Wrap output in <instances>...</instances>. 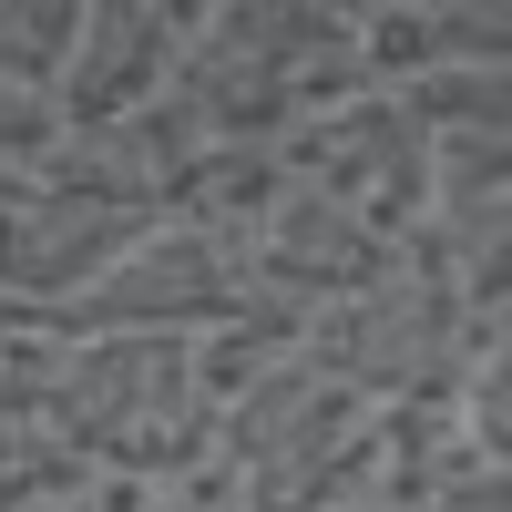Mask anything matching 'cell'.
<instances>
[{
    "mask_svg": "<svg viewBox=\"0 0 512 512\" xmlns=\"http://www.w3.org/2000/svg\"><path fill=\"white\" fill-rule=\"evenodd\" d=\"M369 93L359 72V0H205L164 113L195 134V154H277L308 113Z\"/></svg>",
    "mask_w": 512,
    "mask_h": 512,
    "instance_id": "cell-1",
    "label": "cell"
},
{
    "mask_svg": "<svg viewBox=\"0 0 512 512\" xmlns=\"http://www.w3.org/2000/svg\"><path fill=\"white\" fill-rule=\"evenodd\" d=\"M52 431L93 482H185L205 472L216 400L195 390V338H62Z\"/></svg>",
    "mask_w": 512,
    "mask_h": 512,
    "instance_id": "cell-2",
    "label": "cell"
},
{
    "mask_svg": "<svg viewBox=\"0 0 512 512\" xmlns=\"http://www.w3.org/2000/svg\"><path fill=\"white\" fill-rule=\"evenodd\" d=\"M205 472L246 512H318V502L369 482V410L338 390L308 349H277L267 369H246L216 400Z\"/></svg>",
    "mask_w": 512,
    "mask_h": 512,
    "instance_id": "cell-3",
    "label": "cell"
},
{
    "mask_svg": "<svg viewBox=\"0 0 512 512\" xmlns=\"http://www.w3.org/2000/svg\"><path fill=\"white\" fill-rule=\"evenodd\" d=\"M502 338H512V318H472L461 287H441L431 267L400 256L390 277H369V287L338 297V308H318L297 349H308L359 410H400V400H451L461 369L482 349H502Z\"/></svg>",
    "mask_w": 512,
    "mask_h": 512,
    "instance_id": "cell-4",
    "label": "cell"
},
{
    "mask_svg": "<svg viewBox=\"0 0 512 512\" xmlns=\"http://www.w3.org/2000/svg\"><path fill=\"white\" fill-rule=\"evenodd\" d=\"M236 287H246V256H236L226 226L154 216L72 308H52L41 328L52 338H205V328L236 318Z\"/></svg>",
    "mask_w": 512,
    "mask_h": 512,
    "instance_id": "cell-5",
    "label": "cell"
},
{
    "mask_svg": "<svg viewBox=\"0 0 512 512\" xmlns=\"http://www.w3.org/2000/svg\"><path fill=\"white\" fill-rule=\"evenodd\" d=\"M277 164H287L297 185H318V195H338V205H359L379 236H410L420 195H431V134L410 123L400 93H349V103L308 113V123L277 144Z\"/></svg>",
    "mask_w": 512,
    "mask_h": 512,
    "instance_id": "cell-6",
    "label": "cell"
},
{
    "mask_svg": "<svg viewBox=\"0 0 512 512\" xmlns=\"http://www.w3.org/2000/svg\"><path fill=\"white\" fill-rule=\"evenodd\" d=\"M154 216H123V205H82V195H52V185H21L0 205V297L21 318H52L93 287L123 246H134Z\"/></svg>",
    "mask_w": 512,
    "mask_h": 512,
    "instance_id": "cell-7",
    "label": "cell"
},
{
    "mask_svg": "<svg viewBox=\"0 0 512 512\" xmlns=\"http://www.w3.org/2000/svg\"><path fill=\"white\" fill-rule=\"evenodd\" d=\"M195 11L185 0H82V31H72V62L52 82L62 123H123L164 93V72H175Z\"/></svg>",
    "mask_w": 512,
    "mask_h": 512,
    "instance_id": "cell-8",
    "label": "cell"
},
{
    "mask_svg": "<svg viewBox=\"0 0 512 512\" xmlns=\"http://www.w3.org/2000/svg\"><path fill=\"white\" fill-rule=\"evenodd\" d=\"M359 72L369 93H400L420 72H512L502 0H359Z\"/></svg>",
    "mask_w": 512,
    "mask_h": 512,
    "instance_id": "cell-9",
    "label": "cell"
},
{
    "mask_svg": "<svg viewBox=\"0 0 512 512\" xmlns=\"http://www.w3.org/2000/svg\"><path fill=\"white\" fill-rule=\"evenodd\" d=\"M31 185L52 195H82V205H123V216H164L175 205V175H164V154L134 113L123 123H72V134L31 164Z\"/></svg>",
    "mask_w": 512,
    "mask_h": 512,
    "instance_id": "cell-10",
    "label": "cell"
},
{
    "mask_svg": "<svg viewBox=\"0 0 512 512\" xmlns=\"http://www.w3.org/2000/svg\"><path fill=\"white\" fill-rule=\"evenodd\" d=\"M400 103L420 134H512V72H420Z\"/></svg>",
    "mask_w": 512,
    "mask_h": 512,
    "instance_id": "cell-11",
    "label": "cell"
},
{
    "mask_svg": "<svg viewBox=\"0 0 512 512\" xmlns=\"http://www.w3.org/2000/svg\"><path fill=\"white\" fill-rule=\"evenodd\" d=\"M72 31H82V0H0V82L52 93L72 62Z\"/></svg>",
    "mask_w": 512,
    "mask_h": 512,
    "instance_id": "cell-12",
    "label": "cell"
},
{
    "mask_svg": "<svg viewBox=\"0 0 512 512\" xmlns=\"http://www.w3.org/2000/svg\"><path fill=\"white\" fill-rule=\"evenodd\" d=\"M62 134L72 123H62V103L41 93V82H0V175H31Z\"/></svg>",
    "mask_w": 512,
    "mask_h": 512,
    "instance_id": "cell-13",
    "label": "cell"
},
{
    "mask_svg": "<svg viewBox=\"0 0 512 512\" xmlns=\"http://www.w3.org/2000/svg\"><path fill=\"white\" fill-rule=\"evenodd\" d=\"M93 512H246L216 472H185V482H93Z\"/></svg>",
    "mask_w": 512,
    "mask_h": 512,
    "instance_id": "cell-14",
    "label": "cell"
},
{
    "mask_svg": "<svg viewBox=\"0 0 512 512\" xmlns=\"http://www.w3.org/2000/svg\"><path fill=\"white\" fill-rule=\"evenodd\" d=\"M318 512H400V502H379V492H338V502H318Z\"/></svg>",
    "mask_w": 512,
    "mask_h": 512,
    "instance_id": "cell-15",
    "label": "cell"
},
{
    "mask_svg": "<svg viewBox=\"0 0 512 512\" xmlns=\"http://www.w3.org/2000/svg\"><path fill=\"white\" fill-rule=\"evenodd\" d=\"M11 328H31V318H21V308H11V297H0V338H11Z\"/></svg>",
    "mask_w": 512,
    "mask_h": 512,
    "instance_id": "cell-16",
    "label": "cell"
},
{
    "mask_svg": "<svg viewBox=\"0 0 512 512\" xmlns=\"http://www.w3.org/2000/svg\"><path fill=\"white\" fill-rule=\"evenodd\" d=\"M31 512H93V492H82V502H31Z\"/></svg>",
    "mask_w": 512,
    "mask_h": 512,
    "instance_id": "cell-17",
    "label": "cell"
},
{
    "mask_svg": "<svg viewBox=\"0 0 512 512\" xmlns=\"http://www.w3.org/2000/svg\"><path fill=\"white\" fill-rule=\"evenodd\" d=\"M21 185H31V175H0V205H11V195H21Z\"/></svg>",
    "mask_w": 512,
    "mask_h": 512,
    "instance_id": "cell-18",
    "label": "cell"
}]
</instances>
